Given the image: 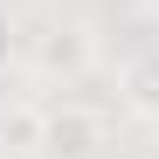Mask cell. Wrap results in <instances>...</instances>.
I'll return each mask as SVG.
<instances>
[{"label":"cell","instance_id":"6da1fadb","mask_svg":"<svg viewBox=\"0 0 159 159\" xmlns=\"http://www.w3.org/2000/svg\"><path fill=\"white\" fill-rule=\"evenodd\" d=\"M104 145H111L104 111H90V104H42L28 159H104Z\"/></svg>","mask_w":159,"mask_h":159},{"label":"cell","instance_id":"277c9868","mask_svg":"<svg viewBox=\"0 0 159 159\" xmlns=\"http://www.w3.org/2000/svg\"><path fill=\"white\" fill-rule=\"evenodd\" d=\"M21 48H28V42H21V28H14V14H0V69H7V62L21 56Z\"/></svg>","mask_w":159,"mask_h":159},{"label":"cell","instance_id":"5b68a950","mask_svg":"<svg viewBox=\"0 0 159 159\" xmlns=\"http://www.w3.org/2000/svg\"><path fill=\"white\" fill-rule=\"evenodd\" d=\"M152 159H159V152H152Z\"/></svg>","mask_w":159,"mask_h":159},{"label":"cell","instance_id":"3957f363","mask_svg":"<svg viewBox=\"0 0 159 159\" xmlns=\"http://www.w3.org/2000/svg\"><path fill=\"white\" fill-rule=\"evenodd\" d=\"M118 97H125V111L139 118V125H159V42L145 48H131L125 69H118Z\"/></svg>","mask_w":159,"mask_h":159},{"label":"cell","instance_id":"7a4b0ae2","mask_svg":"<svg viewBox=\"0 0 159 159\" xmlns=\"http://www.w3.org/2000/svg\"><path fill=\"white\" fill-rule=\"evenodd\" d=\"M21 56H28L35 83H76L97 62V35H90V21H42V35H28Z\"/></svg>","mask_w":159,"mask_h":159}]
</instances>
